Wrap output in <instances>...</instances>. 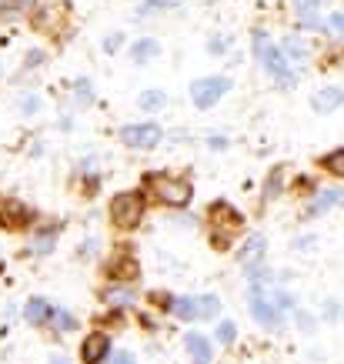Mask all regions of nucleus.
<instances>
[{"label":"nucleus","instance_id":"1","mask_svg":"<svg viewBox=\"0 0 344 364\" xmlns=\"http://www.w3.org/2000/svg\"><path fill=\"white\" fill-rule=\"evenodd\" d=\"M291 308H294V301H291L288 294L274 291V287H264V284L251 287V314H254L264 328H278Z\"/></svg>","mask_w":344,"mask_h":364},{"label":"nucleus","instance_id":"2","mask_svg":"<svg viewBox=\"0 0 344 364\" xmlns=\"http://www.w3.org/2000/svg\"><path fill=\"white\" fill-rule=\"evenodd\" d=\"M254 47H257V57H261V64H264V70L274 77V84H278L281 90H291L294 87V74H291L288 60H284V54H281L278 47H271V41H267L264 31L254 33Z\"/></svg>","mask_w":344,"mask_h":364},{"label":"nucleus","instance_id":"3","mask_svg":"<svg viewBox=\"0 0 344 364\" xmlns=\"http://www.w3.org/2000/svg\"><path fill=\"white\" fill-rule=\"evenodd\" d=\"M147 191H151V198H157L161 204H171V208H184L190 200V184L181 181V177L151 174L147 177Z\"/></svg>","mask_w":344,"mask_h":364},{"label":"nucleus","instance_id":"4","mask_svg":"<svg viewBox=\"0 0 344 364\" xmlns=\"http://www.w3.org/2000/svg\"><path fill=\"white\" fill-rule=\"evenodd\" d=\"M208 218H211V224H214V244H217V247H227V244H231V237L241 231V224H244V218H241L231 204H224V200L211 204Z\"/></svg>","mask_w":344,"mask_h":364},{"label":"nucleus","instance_id":"5","mask_svg":"<svg viewBox=\"0 0 344 364\" xmlns=\"http://www.w3.org/2000/svg\"><path fill=\"white\" fill-rule=\"evenodd\" d=\"M141 218H144V198H141V194L127 191V194H117V198L111 200V221H114V228L131 231V228H137V224H141Z\"/></svg>","mask_w":344,"mask_h":364},{"label":"nucleus","instance_id":"6","mask_svg":"<svg viewBox=\"0 0 344 364\" xmlns=\"http://www.w3.org/2000/svg\"><path fill=\"white\" fill-rule=\"evenodd\" d=\"M227 90H231V80L227 77H204V80H194L190 100H194V107H214Z\"/></svg>","mask_w":344,"mask_h":364},{"label":"nucleus","instance_id":"7","mask_svg":"<svg viewBox=\"0 0 344 364\" xmlns=\"http://www.w3.org/2000/svg\"><path fill=\"white\" fill-rule=\"evenodd\" d=\"M221 311V301L217 298H178L174 301V314L184 321H204V318H214Z\"/></svg>","mask_w":344,"mask_h":364},{"label":"nucleus","instance_id":"8","mask_svg":"<svg viewBox=\"0 0 344 364\" xmlns=\"http://www.w3.org/2000/svg\"><path fill=\"white\" fill-rule=\"evenodd\" d=\"M121 137L127 147L147 151V147H157V144H161V127H157V124H131V127L121 131Z\"/></svg>","mask_w":344,"mask_h":364},{"label":"nucleus","instance_id":"9","mask_svg":"<svg viewBox=\"0 0 344 364\" xmlns=\"http://www.w3.org/2000/svg\"><path fill=\"white\" fill-rule=\"evenodd\" d=\"M31 210L23 208L21 200L14 198H0V228H11V231H17V228H27L31 224Z\"/></svg>","mask_w":344,"mask_h":364},{"label":"nucleus","instance_id":"10","mask_svg":"<svg viewBox=\"0 0 344 364\" xmlns=\"http://www.w3.org/2000/svg\"><path fill=\"white\" fill-rule=\"evenodd\" d=\"M111 351V341H107V334H90L87 341L80 344V361L84 364H100Z\"/></svg>","mask_w":344,"mask_h":364},{"label":"nucleus","instance_id":"11","mask_svg":"<svg viewBox=\"0 0 344 364\" xmlns=\"http://www.w3.org/2000/svg\"><path fill=\"white\" fill-rule=\"evenodd\" d=\"M264 247H267L264 237H261V234H251V237L244 241V247L237 251V261H241V264L251 271V267H257L261 261H264Z\"/></svg>","mask_w":344,"mask_h":364},{"label":"nucleus","instance_id":"12","mask_svg":"<svg viewBox=\"0 0 344 364\" xmlns=\"http://www.w3.org/2000/svg\"><path fill=\"white\" fill-rule=\"evenodd\" d=\"M107 274H111L114 281H134V277H141V264L134 261V254H121L117 261H111Z\"/></svg>","mask_w":344,"mask_h":364},{"label":"nucleus","instance_id":"13","mask_svg":"<svg viewBox=\"0 0 344 364\" xmlns=\"http://www.w3.org/2000/svg\"><path fill=\"white\" fill-rule=\"evenodd\" d=\"M314 111L318 114H331L334 107H341L344 104V90L341 87H324V90H318V94H314Z\"/></svg>","mask_w":344,"mask_h":364},{"label":"nucleus","instance_id":"14","mask_svg":"<svg viewBox=\"0 0 344 364\" xmlns=\"http://www.w3.org/2000/svg\"><path fill=\"white\" fill-rule=\"evenodd\" d=\"M318 7H321V0H294V14H298V21L304 27H318Z\"/></svg>","mask_w":344,"mask_h":364},{"label":"nucleus","instance_id":"15","mask_svg":"<svg viewBox=\"0 0 344 364\" xmlns=\"http://www.w3.org/2000/svg\"><path fill=\"white\" fill-rule=\"evenodd\" d=\"M188 351H190V358H194V364L211 361V344L204 341L200 334H188Z\"/></svg>","mask_w":344,"mask_h":364},{"label":"nucleus","instance_id":"16","mask_svg":"<svg viewBox=\"0 0 344 364\" xmlns=\"http://www.w3.org/2000/svg\"><path fill=\"white\" fill-rule=\"evenodd\" d=\"M47 314H50V304H47L44 298H33L31 304H27V321H31V324H41V321H47Z\"/></svg>","mask_w":344,"mask_h":364},{"label":"nucleus","instance_id":"17","mask_svg":"<svg viewBox=\"0 0 344 364\" xmlns=\"http://www.w3.org/2000/svg\"><path fill=\"white\" fill-rule=\"evenodd\" d=\"M321 164H324V171H328V174L344 177V151H334V154H328Z\"/></svg>","mask_w":344,"mask_h":364},{"label":"nucleus","instance_id":"18","mask_svg":"<svg viewBox=\"0 0 344 364\" xmlns=\"http://www.w3.org/2000/svg\"><path fill=\"white\" fill-rule=\"evenodd\" d=\"M27 7H31V0H4V7H0V17H4V21H7V17H21Z\"/></svg>","mask_w":344,"mask_h":364},{"label":"nucleus","instance_id":"19","mask_svg":"<svg viewBox=\"0 0 344 364\" xmlns=\"http://www.w3.org/2000/svg\"><path fill=\"white\" fill-rule=\"evenodd\" d=\"M154 54H157V44H154V41H141V44L134 47V60H137V64H147V60H151Z\"/></svg>","mask_w":344,"mask_h":364},{"label":"nucleus","instance_id":"20","mask_svg":"<svg viewBox=\"0 0 344 364\" xmlns=\"http://www.w3.org/2000/svg\"><path fill=\"white\" fill-rule=\"evenodd\" d=\"M334 204H344V191H324L321 200L314 204V210H328V208H334Z\"/></svg>","mask_w":344,"mask_h":364},{"label":"nucleus","instance_id":"21","mask_svg":"<svg viewBox=\"0 0 344 364\" xmlns=\"http://www.w3.org/2000/svg\"><path fill=\"white\" fill-rule=\"evenodd\" d=\"M164 7H181V0H144L141 14H154V11H164Z\"/></svg>","mask_w":344,"mask_h":364},{"label":"nucleus","instance_id":"22","mask_svg":"<svg viewBox=\"0 0 344 364\" xmlns=\"http://www.w3.org/2000/svg\"><path fill=\"white\" fill-rule=\"evenodd\" d=\"M161 104H164V90H147L144 97H141V107H144V111H154Z\"/></svg>","mask_w":344,"mask_h":364},{"label":"nucleus","instance_id":"23","mask_svg":"<svg viewBox=\"0 0 344 364\" xmlns=\"http://www.w3.org/2000/svg\"><path fill=\"white\" fill-rule=\"evenodd\" d=\"M288 54L294 57V60H304V57H308V47L301 44L298 37H288Z\"/></svg>","mask_w":344,"mask_h":364},{"label":"nucleus","instance_id":"24","mask_svg":"<svg viewBox=\"0 0 344 364\" xmlns=\"http://www.w3.org/2000/svg\"><path fill=\"white\" fill-rule=\"evenodd\" d=\"M214 334H217V341H221V344H231L234 341V324H231V321H221Z\"/></svg>","mask_w":344,"mask_h":364},{"label":"nucleus","instance_id":"25","mask_svg":"<svg viewBox=\"0 0 344 364\" xmlns=\"http://www.w3.org/2000/svg\"><path fill=\"white\" fill-rule=\"evenodd\" d=\"M278 188H281V171H274V174L267 177V198H274V194H278Z\"/></svg>","mask_w":344,"mask_h":364},{"label":"nucleus","instance_id":"26","mask_svg":"<svg viewBox=\"0 0 344 364\" xmlns=\"http://www.w3.org/2000/svg\"><path fill=\"white\" fill-rule=\"evenodd\" d=\"M328 27H331V31H338V33H344V14H334L331 21H328Z\"/></svg>","mask_w":344,"mask_h":364},{"label":"nucleus","instance_id":"27","mask_svg":"<svg viewBox=\"0 0 344 364\" xmlns=\"http://www.w3.org/2000/svg\"><path fill=\"white\" fill-rule=\"evenodd\" d=\"M111 364H134V358L127 351H121V354H114V361Z\"/></svg>","mask_w":344,"mask_h":364},{"label":"nucleus","instance_id":"28","mask_svg":"<svg viewBox=\"0 0 344 364\" xmlns=\"http://www.w3.org/2000/svg\"><path fill=\"white\" fill-rule=\"evenodd\" d=\"M224 47H227V41H217V37H214V41H211V50H214V54H221Z\"/></svg>","mask_w":344,"mask_h":364},{"label":"nucleus","instance_id":"29","mask_svg":"<svg viewBox=\"0 0 344 364\" xmlns=\"http://www.w3.org/2000/svg\"><path fill=\"white\" fill-rule=\"evenodd\" d=\"M70 324H74V321L67 318V314H57V328H70Z\"/></svg>","mask_w":344,"mask_h":364},{"label":"nucleus","instance_id":"30","mask_svg":"<svg viewBox=\"0 0 344 364\" xmlns=\"http://www.w3.org/2000/svg\"><path fill=\"white\" fill-rule=\"evenodd\" d=\"M104 47H107V50H117V47H121V37H111V41H107Z\"/></svg>","mask_w":344,"mask_h":364},{"label":"nucleus","instance_id":"31","mask_svg":"<svg viewBox=\"0 0 344 364\" xmlns=\"http://www.w3.org/2000/svg\"><path fill=\"white\" fill-rule=\"evenodd\" d=\"M224 144H227V141H224V137H211V147H214V151H221Z\"/></svg>","mask_w":344,"mask_h":364}]
</instances>
